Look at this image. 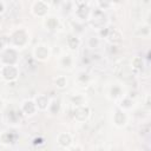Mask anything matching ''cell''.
<instances>
[{
  "label": "cell",
  "mask_w": 151,
  "mask_h": 151,
  "mask_svg": "<svg viewBox=\"0 0 151 151\" xmlns=\"http://www.w3.org/2000/svg\"><path fill=\"white\" fill-rule=\"evenodd\" d=\"M57 140H58V144L64 147V149H70L71 147V144H72V137L68 134V133H65V132H61L58 134L57 137Z\"/></svg>",
  "instance_id": "8fae6325"
},
{
  "label": "cell",
  "mask_w": 151,
  "mask_h": 151,
  "mask_svg": "<svg viewBox=\"0 0 151 151\" xmlns=\"http://www.w3.org/2000/svg\"><path fill=\"white\" fill-rule=\"evenodd\" d=\"M145 105H146L147 107H150V96H149V94H146V98H145Z\"/></svg>",
  "instance_id": "4316f807"
},
{
  "label": "cell",
  "mask_w": 151,
  "mask_h": 151,
  "mask_svg": "<svg viewBox=\"0 0 151 151\" xmlns=\"http://www.w3.org/2000/svg\"><path fill=\"white\" fill-rule=\"evenodd\" d=\"M40 1H42V2H45V4H47V5H50L53 0H40Z\"/></svg>",
  "instance_id": "f546056e"
},
{
  "label": "cell",
  "mask_w": 151,
  "mask_h": 151,
  "mask_svg": "<svg viewBox=\"0 0 151 151\" xmlns=\"http://www.w3.org/2000/svg\"><path fill=\"white\" fill-rule=\"evenodd\" d=\"M28 42V34L25 29H18L15 31L11 37V44L14 48H20L26 46Z\"/></svg>",
  "instance_id": "6da1fadb"
},
{
  "label": "cell",
  "mask_w": 151,
  "mask_h": 151,
  "mask_svg": "<svg viewBox=\"0 0 151 151\" xmlns=\"http://www.w3.org/2000/svg\"><path fill=\"white\" fill-rule=\"evenodd\" d=\"M60 65L64 68H71L73 65V58L71 54H64L60 57Z\"/></svg>",
  "instance_id": "e0dca14e"
},
{
  "label": "cell",
  "mask_w": 151,
  "mask_h": 151,
  "mask_svg": "<svg viewBox=\"0 0 151 151\" xmlns=\"http://www.w3.org/2000/svg\"><path fill=\"white\" fill-rule=\"evenodd\" d=\"M120 109L124 110V111H127V110H131L133 107V100L129 97H123L122 100H120V104H119Z\"/></svg>",
  "instance_id": "d6986e66"
},
{
  "label": "cell",
  "mask_w": 151,
  "mask_h": 151,
  "mask_svg": "<svg viewBox=\"0 0 151 151\" xmlns=\"http://www.w3.org/2000/svg\"><path fill=\"white\" fill-rule=\"evenodd\" d=\"M48 8H50V7H48L47 4H45V2H42V1H40V0H38V1L34 2L33 7H32V13H33L35 17L44 18V17H46V14H47V12H48Z\"/></svg>",
  "instance_id": "8992f818"
},
{
  "label": "cell",
  "mask_w": 151,
  "mask_h": 151,
  "mask_svg": "<svg viewBox=\"0 0 151 151\" xmlns=\"http://www.w3.org/2000/svg\"><path fill=\"white\" fill-rule=\"evenodd\" d=\"M53 81H54V84L58 88H65L67 86V79H66L65 76H58V77L54 78Z\"/></svg>",
  "instance_id": "ffe728a7"
},
{
  "label": "cell",
  "mask_w": 151,
  "mask_h": 151,
  "mask_svg": "<svg viewBox=\"0 0 151 151\" xmlns=\"http://www.w3.org/2000/svg\"><path fill=\"white\" fill-rule=\"evenodd\" d=\"M106 38H107V40H109L112 45H113V44H119V42H122V40H123V34H122V32H120L119 29L113 28V29H109Z\"/></svg>",
  "instance_id": "30bf717a"
},
{
  "label": "cell",
  "mask_w": 151,
  "mask_h": 151,
  "mask_svg": "<svg viewBox=\"0 0 151 151\" xmlns=\"http://www.w3.org/2000/svg\"><path fill=\"white\" fill-rule=\"evenodd\" d=\"M99 44H100V40L97 37H90L87 40V46L91 48H97L99 46Z\"/></svg>",
  "instance_id": "603a6c76"
},
{
  "label": "cell",
  "mask_w": 151,
  "mask_h": 151,
  "mask_svg": "<svg viewBox=\"0 0 151 151\" xmlns=\"http://www.w3.org/2000/svg\"><path fill=\"white\" fill-rule=\"evenodd\" d=\"M90 107L86 105H80V106H76L73 110V117L78 122H85L88 117H90Z\"/></svg>",
  "instance_id": "5b68a950"
},
{
  "label": "cell",
  "mask_w": 151,
  "mask_h": 151,
  "mask_svg": "<svg viewBox=\"0 0 151 151\" xmlns=\"http://www.w3.org/2000/svg\"><path fill=\"white\" fill-rule=\"evenodd\" d=\"M20 110L21 112L25 114V116H33L35 112H37V106H35V103L34 100L32 99H27V100H24L21 106H20Z\"/></svg>",
  "instance_id": "ba28073f"
},
{
  "label": "cell",
  "mask_w": 151,
  "mask_h": 151,
  "mask_svg": "<svg viewBox=\"0 0 151 151\" xmlns=\"http://www.w3.org/2000/svg\"><path fill=\"white\" fill-rule=\"evenodd\" d=\"M4 12H5V5H4L2 1H0V14L4 13Z\"/></svg>",
  "instance_id": "83f0119b"
},
{
  "label": "cell",
  "mask_w": 151,
  "mask_h": 151,
  "mask_svg": "<svg viewBox=\"0 0 151 151\" xmlns=\"http://www.w3.org/2000/svg\"><path fill=\"white\" fill-rule=\"evenodd\" d=\"M98 2V6L101 11H105V9H109L112 4H113V0H97Z\"/></svg>",
  "instance_id": "7402d4cb"
},
{
  "label": "cell",
  "mask_w": 151,
  "mask_h": 151,
  "mask_svg": "<svg viewBox=\"0 0 151 151\" xmlns=\"http://www.w3.org/2000/svg\"><path fill=\"white\" fill-rule=\"evenodd\" d=\"M150 33H151V29H150L149 24H142V25L137 26V28L134 31V34L137 37H142V38H149Z\"/></svg>",
  "instance_id": "4fadbf2b"
},
{
  "label": "cell",
  "mask_w": 151,
  "mask_h": 151,
  "mask_svg": "<svg viewBox=\"0 0 151 151\" xmlns=\"http://www.w3.org/2000/svg\"><path fill=\"white\" fill-rule=\"evenodd\" d=\"M4 136H6V137H7V139L1 140V143H4V144H12V143L14 142V139H12V138H11V133L6 132V133H4Z\"/></svg>",
  "instance_id": "cb8c5ba5"
},
{
  "label": "cell",
  "mask_w": 151,
  "mask_h": 151,
  "mask_svg": "<svg viewBox=\"0 0 151 151\" xmlns=\"http://www.w3.org/2000/svg\"><path fill=\"white\" fill-rule=\"evenodd\" d=\"M71 100H72V103H73V105H74V106L85 105V98H84V96H81V94L73 96V97L71 98Z\"/></svg>",
  "instance_id": "44dd1931"
},
{
  "label": "cell",
  "mask_w": 151,
  "mask_h": 151,
  "mask_svg": "<svg viewBox=\"0 0 151 151\" xmlns=\"http://www.w3.org/2000/svg\"><path fill=\"white\" fill-rule=\"evenodd\" d=\"M131 67H132V70H133L134 72H140V71H143L144 67H145L144 59H143L142 57H138V55L133 57V58L131 59Z\"/></svg>",
  "instance_id": "5bb4252c"
},
{
  "label": "cell",
  "mask_w": 151,
  "mask_h": 151,
  "mask_svg": "<svg viewBox=\"0 0 151 151\" xmlns=\"http://www.w3.org/2000/svg\"><path fill=\"white\" fill-rule=\"evenodd\" d=\"M66 44H67V46L70 47V50H77L78 47H79V45H80V40L77 38V37H74V35H68L67 37V39H66Z\"/></svg>",
  "instance_id": "ac0fdd59"
},
{
  "label": "cell",
  "mask_w": 151,
  "mask_h": 151,
  "mask_svg": "<svg viewBox=\"0 0 151 151\" xmlns=\"http://www.w3.org/2000/svg\"><path fill=\"white\" fill-rule=\"evenodd\" d=\"M123 93H124V91H123L122 86L118 85V84H114V85L111 87V90H110V98H112V99L122 98V97H124Z\"/></svg>",
  "instance_id": "2e32d148"
},
{
  "label": "cell",
  "mask_w": 151,
  "mask_h": 151,
  "mask_svg": "<svg viewBox=\"0 0 151 151\" xmlns=\"http://www.w3.org/2000/svg\"><path fill=\"white\" fill-rule=\"evenodd\" d=\"M33 144H35V145H40V144H44V142H42V139L41 138H35L34 140H33Z\"/></svg>",
  "instance_id": "484cf974"
},
{
  "label": "cell",
  "mask_w": 151,
  "mask_h": 151,
  "mask_svg": "<svg viewBox=\"0 0 151 151\" xmlns=\"http://www.w3.org/2000/svg\"><path fill=\"white\" fill-rule=\"evenodd\" d=\"M127 123V114L124 110L119 109L113 113V124L117 127H123Z\"/></svg>",
  "instance_id": "52a82bcc"
},
{
  "label": "cell",
  "mask_w": 151,
  "mask_h": 151,
  "mask_svg": "<svg viewBox=\"0 0 151 151\" xmlns=\"http://www.w3.org/2000/svg\"><path fill=\"white\" fill-rule=\"evenodd\" d=\"M88 21L91 22V26H92V27H96V28H98V29L104 28V24H105V21H106L104 11L97 9V11H94V12H91V14H90V17H88Z\"/></svg>",
  "instance_id": "3957f363"
},
{
  "label": "cell",
  "mask_w": 151,
  "mask_h": 151,
  "mask_svg": "<svg viewBox=\"0 0 151 151\" xmlns=\"http://www.w3.org/2000/svg\"><path fill=\"white\" fill-rule=\"evenodd\" d=\"M91 14V11L88 9L87 5L85 6H79L76 11V17L80 20H88V17Z\"/></svg>",
  "instance_id": "9a60e30c"
},
{
  "label": "cell",
  "mask_w": 151,
  "mask_h": 151,
  "mask_svg": "<svg viewBox=\"0 0 151 151\" xmlns=\"http://www.w3.org/2000/svg\"><path fill=\"white\" fill-rule=\"evenodd\" d=\"M4 106H5V103H4V100H2V99H0V111L4 109Z\"/></svg>",
  "instance_id": "f1b7e54d"
},
{
  "label": "cell",
  "mask_w": 151,
  "mask_h": 151,
  "mask_svg": "<svg viewBox=\"0 0 151 151\" xmlns=\"http://www.w3.org/2000/svg\"><path fill=\"white\" fill-rule=\"evenodd\" d=\"M0 73L4 80L6 81H14L18 76H19V70L14 64H7V65H2L0 68Z\"/></svg>",
  "instance_id": "7a4b0ae2"
},
{
  "label": "cell",
  "mask_w": 151,
  "mask_h": 151,
  "mask_svg": "<svg viewBox=\"0 0 151 151\" xmlns=\"http://www.w3.org/2000/svg\"><path fill=\"white\" fill-rule=\"evenodd\" d=\"M87 1H88V0H74V4L77 5V7H79V6H85V5H87Z\"/></svg>",
  "instance_id": "d4e9b609"
},
{
  "label": "cell",
  "mask_w": 151,
  "mask_h": 151,
  "mask_svg": "<svg viewBox=\"0 0 151 151\" xmlns=\"http://www.w3.org/2000/svg\"><path fill=\"white\" fill-rule=\"evenodd\" d=\"M50 100L51 99L46 94H39L35 97L34 103H35V106L39 111H46L48 105H50Z\"/></svg>",
  "instance_id": "9c48e42d"
},
{
  "label": "cell",
  "mask_w": 151,
  "mask_h": 151,
  "mask_svg": "<svg viewBox=\"0 0 151 151\" xmlns=\"http://www.w3.org/2000/svg\"><path fill=\"white\" fill-rule=\"evenodd\" d=\"M51 50L46 44H38L33 48V57L39 61H45L50 58Z\"/></svg>",
  "instance_id": "277c9868"
},
{
  "label": "cell",
  "mask_w": 151,
  "mask_h": 151,
  "mask_svg": "<svg viewBox=\"0 0 151 151\" xmlns=\"http://www.w3.org/2000/svg\"><path fill=\"white\" fill-rule=\"evenodd\" d=\"M44 26H45L46 29H48V31H55V29L59 27V20H58V18H55V17H53V15L47 17V18H45Z\"/></svg>",
  "instance_id": "7c38bea8"
}]
</instances>
